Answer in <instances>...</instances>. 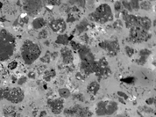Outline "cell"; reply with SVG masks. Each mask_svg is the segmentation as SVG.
Here are the masks:
<instances>
[{"mask_svg":"<svg viewBox=\"0 0 156 117\" xmlns=\"http://www.w3.org/2000/svg\"><path fill=\"white\" fill-rule=\"evenodd\" d=\"M48 107L51 109L53 114L59 115L63 110V105H64V100L62 98L59 99H49L48 100Z\"/></svg>","mask_w":156,"mask_h":117,"instance_id":"11","label":"cell"},{"mask_svg":"<svg viewBox=\"0 0 156 117\" xmlns=\"http://www.w3.org/2000/svg\"><path fill=\"white\" fill-rule=\"evenodd\" d=\"M48 31L46 29H42V31H40L39 34V39H45L48 37Z\"/></svg>","mask_w":156,"mask_h":117,"instance_id":"24","label":"cell"},{"mask_svg":"<svg viewBox=\"0 0 156 117\" xmlns=\"http://www.w3.org/2000/svg\"><path fill=\"white\" fill-rule=\"evenodd\" d=\"M117 95H118V96H121V97H123V98H124V99H125V100H127V99H128V96H127V95H126V93H125V92H117Z\"/></svg>","mask_w":156,"mask_h":117,"instance_id":"33","label":"cell"},{"mask_svg":"<svg viewBox=\"0 0 156 117\" xmlns=\"http://www.w3.org/2000/svg\"><path fill=\"white\" fill-rule=\"evenodd\" d=\"M46 25V21L43 18H36L33 21V27L34 29H40Z\"/></svg>","mask_w":156,"mask_h":117,"instance_id":"17","label":"cell"},{"mask_svg":"<svg viewBox=\"0 0 156 117\" xmlns=\"http://www.w3.org/2000/svg\"><path fill=\"white\" fill-rule=\"evenodd\" d=\"M140 8L143 10H150L152 8V3L150 1H141L140 2Z\"/></svg>","mask_w":156,"mask_h":117,"instance_id":"22","label":"cell"},{"mask_svg":"<svg viewBox=\"0 0 156 117\" xmlns=\"http://www.w3.org/2000/svg\"><path fill=\"white\" fill-rule=\"evenodd\" d=\"M125 50H126V55H127L129 57H131L132 55L134 54V50H133L131 47H130V46H126Z\"/></svg>","mask_w":156,"mask_h":117,"instance_id":"23","label":"cell"},{"mask_svg":"<svg viewBox=\"0 0 156 117\" xmlns=\"http://www.w3.org/2000/svg\"><path fill=\"white\" fill-rule=\"evenodd\" d=\"M16 40L6 29H0V62L8 60L15 51Z\"/></svg>","mask_w":156,"mask_h":117,"instance_id":"1","label":"cell"},{"mask_svg":"<svg viewBox=\"0 0 156 117\" xmlns=\"http://www.w3.org/2000/svg\"><path fill=\"white\" fill-rule=\"evenodd\" d=\"M77 51L81 58V71L82 74L90 75L91 73H95L97 70V64L95 61L94 55L91 50L85 45L79 44Z\"/></svg>","mask_w":156,"mask_h":117,"instance_id":"2","label":"cell"},{"mask_svg":"<svg viewBox=\"0 0 156 117\" xmlns=\"http://www.w3.org/2000/svg\"><path fill=\"white\" fill-rule=\"evenodd\" d=\"M41 61L43 62V63H49L50 62V54H48V53H47L46 55H45V56H43L42 58H41Z\"/></svg>","mask_w":156,"mask_h":117,"instance_id":"26","label":"cell"},{"mask_svg":"<svg viewBox=\"0 0 156 117\" xmlns=\"http://www.w3.org/2000/svg\"><path fill=\"white\" fill-rule=\"evenodd\" d=\"M114 7H115V10H116L117 12H121L122 9H123V5H122L121 2H119V1H117V2L115 3Z\"/></svg>","mask_w":156,"mask_h":117,"instance_id":"25","label":"cell"},{"mask_svg":"<svg viewBox=\"0 0 156 117\" xmlns=\"http://www.w3.org/2000/svg\"><path fill=\"white\" fill-rule=\"evenodd\" d=\"M26 80H27V78L26 77H21V78H19L18 79V81H17V83H18V85H19V86H21V85H23V84H25L26 82Z\"/></svg>","mask_w":156,"mask_h":117,"instance_id":"29","label":"cell"},{"mask_svg":"<svg viewBox=\"0 0 156 117\" xmlns=\"http://www.w3.org/2000/svg\"><path fill=\"white\" fill-rule=\"evenodd\" d=\"M117 117H127L126 116H125V115H119V116H117Z\"/></svg>","mask_w":156,"mask_h":117,"instance_id":"38","label":"cell"},{"mask_svg":"<svg viewBox=\"0 0 156 117\" xmlns=\"http://www.w3.org/2000/svg\"><path fill=\"white\" fill-rule=\"evenodd\" d=\"M118 105L113 100H101L96 105V114L98 116H111L116 113Z\"/></svg>","mask_w":156,"mask_h":117,"instance_id":"5","label":"cell"},{"mask_svg":"<svg viewBox=\"0 0 156 117\" xmlns=\"http://www.w3.org/2000/svg\"><path fill=\"white\" fill-rule=\"evenodd\" d=\"M61 55L62 57V62L65 64H71L74 61V56L72 50L68 48V47H64L61 50Z\"/></svg>","mask_w":156,"mask_h":117,"instance_id":"13","label":"cell"},{"mask_svg":"<svg viewBox=\"0 0 156 117\" xmlns=\"http://www.w3.org/2000/svg\"><path fill=\"white\" fill-rule=\"evenodd\" d=\"M24 10L30 16H35L41 11L43 6V2L39 0L33 1H25L23 3Z\"/></svg>","mask_w":156,"mask_h":117,"instance_id":"9","label":"cell"},{"mask_svg":"<svg viewBox=\"0 0 156 117\" xmlns=\"http://www.w3.org/2000/svg\"><path fill=\"white\" fill-rule=\"evenodd\" d=\"M91 21L98 24H105L113 20V14L111 6L108 4H101L94 12L89 15Z\"/></svg>","mask_w":156,"mask_h":117,"instance_id":"4","label":"cell"},{"mask_svg":"<svg viewBox=\"0 0 156 117\" xmlns=\"http://www.w3.org/2000/svg\"><path fill=\"white\" fill-rule=\"evenodd\" d=\"M151 20L147 17H140L138 18V27H140L146 31H149L151 27Z\"/></svg>","mask_w":156,"mask_h":117,"instance_id":"14","label":"cell"},{"mask_svg":"<svg viewBox=\"0 0 156 117\" xmlns=\"http://www.w3.org/2000/svg\"><path fill=\"white\" fill-rule=\"evenodd\" d=\"M20 52L25 64L30 65L33 64L40 56L41 50L38 44L31 40H26L22 44Z\"/></svg>","mask_w":156,"mask_h":117,"instance_id":"3","label":"cell"},{"mask_svg":"<svg viewBox=\"0 0 156 117\" xmlns=\"http://www.w3.org/2000/svg\"><path fill=\"white\" fill-rule=\"evenodd\" d=\"M46 116V112H45V111H42V112H41V114H40V116H40V117H42V116Z\"/></svg>","mask_w":156,"mask_h":117,"instance_id":"37","label":"cell"},{"mask_svg":"<svg viewBox=\"0 0 156 117\" xmlns=\"http://www.w3.org/2000/svg\"><path fill=\"white\" fill-rule=\"evenodd\" d=\"M151 55V51L147 49H143L140 51V58L136 60V63L140 65H144L146 64L148 56Z\"/></svg>","mask_w":156,"mask_h":117,"instance_id":"15","label":"cell"},{"mask_svg":"<svg viewBox=\"0 0 156 117\" xmlns=\"http://www.w3.org/2000/svg\"><path fill=\"white\" fill-rule=\"evenodd\" d=\"M146 103L147 105H155V98H149L146 100Z\"/></svg>","mask_w":156,"mask_h":117,"instance_id":"30","label":"cell"},{"mask_svg":"<svg viewBox=\"0 0 156 117\" xmlns=\"http://www.w3.org/2000/svg\"><path fill=\"white\" fill-rule=\"evenodd\" d=\"M55 75H56V72H55V70H46V72H45V74H44V79L46 80V81H50L53 78H54L55 77Z\"/></svg>","mask_w":156,"mask_h":117,"instance_id":"19","label":"cell"},{"mask_svg":"<svg viewBox=\"0 0 156 117\" xmlns=\"http://www.w3.org/2000/svg\"><path fill=\"white\" fill-rule=\"evenodd\" d=\"M57 43L59 44H64V45H68V36L67 34H60L58 35L57 39L55 40Z\"/></svg>","mask_w":156,"mask_h":117,"instance_id":"20","label":"cell"},{"mask_svg":"<svg viewBox=\"0 0 156 117\" xmlns=\"http://www.w3.org/2000/svg\"><path fill=\"white\" fill-rule=\"evenodd\" d=\"M59 95L62 99H68L70 97V91L67 88H61L59 90Z\"/></svg>","mask_w":156,"mask_h":117,"instance_id":"21","label":"cell"},{"mask_svg":"<svg viewBox=\"0 0 156 117\" xmlns=\"http://www.w3.org/2000/svg\"><path fill=\"white\" fill-rule=\"evenodd\" d=\"M17 66H18V63H17L16 61H13V62H11V63L8 64V69H9V70H14V69L17 68Z\"/></svg>","mask_w":156,"mask_h":117,"instance_id":"28","label":"cell"},{"mask_svg":"<svg viewBox=\"0 0 156 117\" xmlns=\"http://www.w3.org/2000/svg\"><path fill=\"white\" fill-rule=\"evenodd\" d=\"M88 27H89V22L87 20H84L77 26V31L79 34H82V33H84V31H86L88 29Z\"/></svg>","mask_w":156,"mask_h":117,"instance_id":"18","label":"cell"},{"mask_svg":"<svg viewBox=\"0 0 156 117\" xmlns=\"http://www.w3.org/2000/svg\"><path fill=\"white\" fill-rule=\"evenodd\" d=\"M113 26H114V28L115 29H121L122 27H123V24H122V22L118 20H117L114 24H113Z\"/></svg>","mask_w":156,"mask_h":117,"instance_id":"27","label":"cell"},{"mask_svg":"<svg viewBox=\"0 0 156 117\" xmlns=\"http://www.w3.org/2000/svg\"><path fill=\"white\" fill-rule=\"evenodd\" d=\"M50 27L54 33L62 34L67 28V24L64 20L57 19V20H53L50 22Z\"/></svg>","mask_w":156,"mask_h":117,"instance_id":"12","label":"cell"},{"mask_svg":"<svg viewBox=\"0 0 156 117\" xmlns=\"http://www.w3.org/2000/svg\"><path fill=\"white\" fill-rule=\"evenodd\" d=\"M3 98L11 103L13 104H19L23 101L25 98L24 91L19 87H4V93Z\"/></svg>","mask_w":156,"mask_h":117,"instance_id":"6","label":"cell"},{"mask_svg":"<svg viewBox=\"0 0 156 117\" xmlns=\"http://www.w3.org/2000/svg\"><path fill=\"white\" fill-rule=\"evenodd\" d=\"M71 4H79L80 6H84L85 5V1H74V2H69Z\"/></svg>","mask_w":156,"mask_h":117,"instance_id":"32","label":"cell"},{"mask_svg":"<svg viewBox=\"0 0 156 117\" xmlns=\"http://www.w3.org/2000/svg\"><path fill=\"white\" fill-rule=\"evenodd\" d=\"M35 76H36V73H35V71H30V72L28 73V78H35Z\"/></svg>","mask_w":156,"mask_h":117,"instance_id":"34","label":"cell"},{"mask_svg":"<svg viewBox=\"0 0 156 117\" xmlns=\"http://www.w3.org/2000/svg\"><path fill=\"white\" fill-rule=\"evenodd\" d=\"M3 93H4V88H0V101L4 100L3 98Z\"/></svg>","mask_w":156,"mask_h":117,"instance_id":"36","label":"cell"},{"mask_svg":"<svg viewBox=\"0 0 156 117\" xmlns=\"http://www.w3.org/2000/svg\"><path fill=\"white\" fill-rule=\"evenodd\" d=\"M140 109H143V110L145 111V112H146V113H154V112H155V110H154L153 108H150V107H146V106L141 107V108H140Z\"/></svg>","mask_w":156,"mask_h":117,"instance_id":"31","label":"cell"},{"mask_svg":"<svg viewBox=\"0 0 156 117\" xmlns=\"http://www.w3.org/2000/svg\"><path fill=\"white\" fill-rule=\"evenodd\" d=\"M99 47L102 48L104 51L107 53V55L110 56H117L120 50L119 44L117 40H107L102 41L101 43H99Z\"/></svg>","mask_w":156,"mask_h":117,"instance_id":"10","label":"cell"},{"mask_svg":"<svg viewBox=\"0 0 156 117\" xmlns=\"http://www.w3.org/2000/svg\"><path fill=\"white\" fill-rule=\"evenodd\" d=\"M151 38V34H148L147 31L144 30L140 27L135 26L130 28V35H129V40L132 43H140L143 41H146L147 40Z\"/></svg>","mask_w":156,"mask_h":117,"instance_id":"7","label":"cell"},{"mask_svg":"<svg viewBox=\"0 0 156 117\" xmlns=\"http://www.w3.org/2000/svg\"><path fill=\"white\" fill-rule=\"evenodd\" d=\"M66 117H92V114L87 107H82L80 105H75L72 107L64 110Z\"/></svg>","mask_w":156,"mask_h":117,"instance_id":"8","label":"cell"},{"mask_svg":"<svg viewBox=\"0 0 156 117\" xmlns=\"http://www.w3.org/2000/svg\"><path fill=\"white\" fill-rule=\"evenodd\" d=\"M75 97H76V98H78V99H77V100H80V101H83V100H84V98H83V96H82V94H78V95H76Z\"/></svg>","mask_w":156,"mask_h":117,"instance_id":"35","label":"cell"},{"mask_svg":"<svg viewBox=\"0 0 156 117\" xmlns=\"http://www.w3.org/2000/svg\"><path fill=\"white\" fill-rule=\"evenodd\" d=\"M100 89V85L99 83L96 82V81H93L89 84L88 87H87V91L90 94H92V95H96L97 93V92L99 91Z\"/></svg>","mask_w":156,"mask_h":117,"instance_id":"16","label":"cell"}]
</instances>
